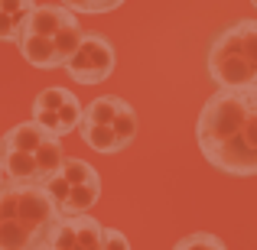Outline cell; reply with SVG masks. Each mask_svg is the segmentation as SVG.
<instances>
[{
  "label": "cell",
  "mask_w": 257,
  "mask_h": 250,
  "mask_svg": "<svg viewBox=\"0 0 257 250\" xmlns=\"http://www.w3.org/2000/svg\"><path fill=\"white\" fill-rule=\"evenodd\" d=\"M195 140L225 175H257V88H218L199 111Z\"/></svg>",
  "instance_id": "cell-1"
},
{
  "label": "cell",
  "mask_w": 257,
  "mask_h": 250,
  "mask_svg": "<svg viewBox=\"0 0 257 250\" xmlns=\"http://www.w3.org/2000/svg\"><path fill=\"white\" fill-rule=\"evenodd\" d=\"M59 218L39 182H0V250H49Z\"/></svg>",
  "instance_id": "cell-2"
},
{
  "label": "cell",
  "mask_w": 257,
  "mask_h": 250,
  "mask_svg": "<svg viewBox=\"0 0 257 250\" xmlns=\"http://www.w3.org/2000/svg\"><path fill=\"white\" fill-rule=\"evenodd\" d=\"M205 69L218 88H257V20H234L212 36Z\"/></svg>",
  "instance_id": "cell-3"
},
{
  "label": "cell",
  "mask_w": 257,
  "mask_h": 250,
  "mask_svg": "<svg viewBox=\"0 0 257 250\" xmlns=\"http://www.w3.org/2000/svg\"><path fill=\"white\" fill-rule=\"evenodd\" d=\"M75 133H82L94 153H120L137 137V114L124 98L101 94L82 107V124Z\"/></svg>",
  "instance_id": "cell-4"
},
{
  "label": "cell",
  "mask_w": 257,
  "mask_h": 250,
  "mask_svg": "<svg viewBox=\"0 0 257 250\" xmlns=\"http://www.w3.org/2000/svg\"><path fill=\"white\" fill-rule=\"evenodd\" d=\"M43 188L49 192V198L56 201L59 214L72 218V214H88L94 208V201L101 198V175L98 169L85 159H65L52 179L43 182Z\"/></svg>",
  "instance_id": "cell-5"
},
{
  "label": "cell",
  "mask_w": 257,
  "mask_h": 250,
  "mask_svg": "<svg viewBox=\"0 0 257 250\" xmlns=\"http://www.w3.org/2000/svg\"><path fill=\"white\" fill-rule=\"evenodd\" d=\"M114 65H117V56H114L111 39H104L101 33H82V43L65 62V72L78 85H101L104 78H111Z\"/></svg>",
  "instance_id": "cell-6"
},
{
  "label": "cell",
  "mask_w": 257,
  "mask_h": 250,
  "mask_svg": "<svg viewBox=\"0 0 257 250\" xmlns=\"http://www.w3.org/2000/svg\"><path fill=\"white\" fill-rule=\"evenodd\" d=\"M33 120L56 137H69L82 124V101L69 88H46L33 101Z\"/></svg>",
  "instance_id": "cell-7"
},
{
  "label": "cell",
  "mask_w": 257,
  "mask_h": 250,
  "mask_svg": "<svg viewBox=\"0 0 257 250\" xmlns=\"http://www.w3.org/2000/svg\"><path fill=\"white\" fill-rule=\"evenodd\" d=\"M82 43V26H69L59 36H20V52L33 69H65Z\"/></svg>",
  "instance_id": "cell-8"
},
{
  "label": "cell",
  "mask_w": 257,
  "mask_h": 250,
  "mask_svg": "<svg viewBox=\"0 0 257 250\" xmlns=\"http://www.w3.org/2000/svg\"><path fill=\"white\" fill-rule=\"evenodd\" d=\"M101 237H104V224L98 218L72 214V218H59L49 250H101Z\"/></svg>",
  "instance_id": "cell-9"
},
{
  "label": "cell",
  "mask_w": 257,
  "mask_h": 250,
  "mask_svg": "<svg viewBox=\"0 0 257 250\" xmlns=\"http://www.w3.org/2000/svg\"><path fill=\"white\" fill-rule=\"evenodd\" d=\"M69 26H78L75 13H72L69 7H62V4H36L30 10V17H26L20 36H59V33L69 30Z\"/></svg>",
  "instance_id": "cell-10"
},
{
  "label": "cell",
  "mask_w": 257,
  "mask_h": 250,
  "mask_svg": "<svg viewBox=\"0 0 257 250\" xmlns=\"http://www.w3.org/2000/svg\"><path fill=\"white\" fill-rule=\"evenodd\" d=\"M52 133L43 130V127L36 124V120H23V124L10 127V130L4 133V140H0V150H23V153H36L39 146L49 140Z\"/></svg>",
  "instance_id": "cell-11"
},
{
  "label": "cell",
  "mask_w": 257,
  "mask_h": 250,
  "mask_svg": "<svg viewBox=\"0 0 257 250\" xmlns=\"http://www.w3.org/2000/svg\"><path fill=\"white\" fill-rule=\"evenodd\" d=\"M33 7L36 0H0V43H20V30Z\"/></svg>",
  "instance_id": "cell-12"
},
{
  "label": "cell",
  "mask_w": 257,
  "mask_h": 250,
  "mask_svg": "<svg viewBox=\"0 0 257 250\" xmlns=\"http://www.w3.org/2000/svg\"><path fill=\"white\" fill-rule=\"evenodd\" d=\"M0 169H4V179H10V182H39V169H36V156L33 153L0 150Z\"/></svg>",
  "instance_id": "cell-13"
},
{
  "label": "cell",
  "mask_w": 257,
  "mask_h": 250,
  "mask_svg": "<svg viewBox=\"0 0 257 250\" xmlns=\"http://www.w3.org/2000/svg\"><path fill=\"white\" fill-rule=\"evenodd\" d=\"M173 250H228V247H225V240H218L215 234L195 231V234H186L182 240H176Z\"/></svg>",
  "instance_id": "cell-14"
},
{
  "label": "cell",
  "mask_w": 257,
  "mask_h": 250,
  "mask_svg": "<svg viewBox=\"0 0 257 250\" xmlns=\"http://www.w3.org/2000/svg\"><path fill=\"white\" fill-rule=\"evenodd\" d=\"M101 250H131V240H127V234L117 231V227H104Z\"/></svg>",
  "instance_id": "cell-15"
},
{
  "label": "cell",
  "mask_w": 257,
  "mask_h": 250,
  "mask_svg": "<svg viewBox=\"0 0 257 250\" xmlns=\"http://www.w3.org/2000/svg\"><path fill=\"white\" fill-rule=\"evenodd\" d=\"M62 7H69L72 13H101L98 0H62Z\"/></svg>",
  "instance_id": "cell-16"
},
{
  "label": "cell",
  "mask_w": 257,
  "mask_h": 250,
  "mask_svg": "<svg viewBox=\"0 0 257 250\" xmlns=\"http://www.w3.org/2000/svg\"><path fill=\"white\" fill-rule=\"evenodd\" d=\"M98 4H101V13H111V10H117L124 0H98Z\"/></svg>",
  "instance_id": "cell-17"
},
{
  "label": "cell",
  "mask_w": 257,
  "mask_h": 250,
  "mask_svg": "<svg viewBox=\"0 0 257 250\" xmlns=\"http://www.w3.org/2000/svg\"><path fill=\"white\" fill-rule=\"evenodd\" d=\"M251 4H254V7H257V0H251Z\"/></svg>",
  "instance_id": "cell-18"
}]
</instances>
